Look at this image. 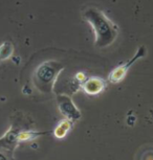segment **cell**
Instances as JSON below:
<instances>
[{"label": "cell", "instance_id": "obj_7", "mask_svg": "<svg viewBox=\"0 0 153 160\" xmlns=\"http://www.w3.org/2000/svg\"><path fill=\"white\" fill-rule=\"evenodd\" d=\"M14 45L12 42L5 41L1 45H0V63L7 61L10 58H12L14 55Z\"/></svg>", "mask_w": 153, "mask_h": 160}, {"label": "cell", "instance_id": "obj_5", "mask_svg": "<svg viewBox=\"0 0 153 160\" xmlns=\"http://www.w3.org/2000/svg\"><path fill=\"white\" fill-rule=\"evenodd\" d=\"M107 83L104 78L100 77H90L87 78L81 84L80 88L88 95H98L106 89Z\"/></svg>", "mask_w": 153, "mask_h": 160}, {"label": "cell", "instance_id": "obj_9", "mask_svg": "<svg viewBox=\"0 0 153 160\" xmlns=\"http://www.w3.org/2000/svg\"><path fill=\"white\" fill-rule=\"evenodd\" d=\"M44 134V133H37L33 131H22L19 132L18 134V142H22V141H31L35 138H37L40 135Z\"/></svg>", "mask_w": 153, "mask_h": 160}, {"label": "cell", "instance_id": "obj_3", "mask_svg": "<svg viewBox=\"0 0 153 160\" xmlns=\"http://www.w3.org/2000/svg\"><path fill=\"white\" fill-rule=\"evenodd\" d=\"M147 55V48L145 45H140L137 48L136 52L134 53V56L130 60H128L127 62L123 63V64L116 66L115 68H113L111 72L108 75V81L111 84H119L121 83L123 80L125 78L126 74H127L128 70L136 61H139L140 59L144 58Z\"/></svg>", "mask_w": 153, "mask_h": 160}, {"label": "cell", "instance_id": "obj_8", "mask_svg": "<svg viewBox=\"0 0 153 160\" xmlns=\"http://www.w3.org/2000/svg\"><path fill=\"white\" fill-rule=\"evenodd\" d=\"M18 134H19V133L17 131H15V130L13 129L10 130V131L0 139V146L10 148L12 144L18 142Z\"/></svg>", "mask_w": 153, "mask_h": 160}, {"label": "cell", "instance_id": "obj_1", "mask_svg": "<svg viewBox=\"0 0 153 160\" xmlns=\"http://www.w3.org/2000/svg\"><path fill=\"white\" fill-rule=\"evenodd\" d=\"M82 19L90 25L94 36V45L98 48H107L119 38L120 28L105 12L94 5L85 7L81 11Z\"/></svg>", "mask_w": 153, "mask_h": 160}, {"label": "cell", "instance_id": "obj_11", "mask_svg": "<svg viewBox=\"0 0 153 160\" xmlns=\"http://www.w3.org/2000/svg\"><path fill=\"white\" fill-rule=\"evenodd\" d=\"M0 160H8V159H7V157H4L1 153H0Z\"/></svg>", "mask_w": 153, "mask_h": 160}, {"label": "cell", "instance_id": "obj_2", "mask_svg": "<svg viewBox=\"0 0 153 160\" xmlns=\"http://www.w3.org/2000/svg\"><path fill=\"white\" fill-rule=\"evenodd\" d=\"M65 67L60 61L47 60L40 63L33 73V84L41 93H52L59 78V75Z\"/></svg>", "mask_w": 153, "mask_h": 160}, {"label": "cell", "instance_id": "obj_4", "mask_svg": "<svg viewBox=\"0 0 153 160\" xmlns=\"http://www.w3.org/2000/svg\"><path fill=\"white\" fill-rule=\"evenodd\" d=\"M57 104H58L59 111L65 118L77 122L81 118V112L74 105V102L70 95L66 93H59L57 95Z\"/></svg>", "mask_w": 153, "mask_h": 160}, {"label": "cell", "instance_id": "obj_10", "mask_svg": "<svg viewBox=\"0 0 153 160\" xmlns=\"http://www.w3.org/2000/svg\"><path fill=\"white\" fill-rule=\"evenodd\" d=\"M86 75H85V73H84V72H78V73H76L74 74V81H76V82L79 84V85L81 86V84H82L84 81L86 80Z\"/></svg>", "mask_w": 153, "mask_h": 160}, {"label": "cell", "instance_id": "obj_6", "mask_svg": "<svg viewBox=\"0 0 153 160\" xmlns=\"http://www.w3.org/2000/svg\"><path fill=\"white\" fill-rule=\"evenodd\" d=\"M71 127H73V122L71 120L67 118L62 119L58 123V126L55 128V130H54V135H55L56 138L62 139V138H64L67 135V133L69 132Z\"/></svg>", "mask_w": 153, "mask_h": 160}]
</instances>
